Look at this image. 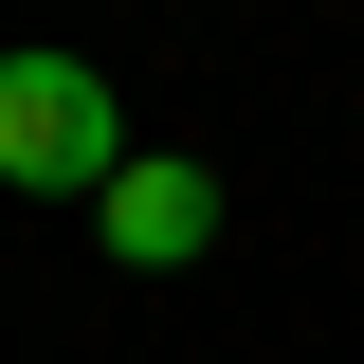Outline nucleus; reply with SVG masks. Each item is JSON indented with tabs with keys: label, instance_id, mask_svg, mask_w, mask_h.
<instances>
[{
	"label": "nucleus",
	"instance_id": "nucleus-1",
	"mask_svg": "<svg viewBox=\"0 0 364 364\" xmlns=\"http://www.w3.org/2000/svg\"><path fill=\"white\" fill-rule=\"evenodd\" d=\"M0 182L18 200H109L128 182V109L91 55H0Z\"/></svg>",
	"mask_w": 364,
	"mask_h": 364
},
{
	"label": "nucleus",
	"instance_id": "nucleus-2",
	"mask_svg": "<svg viewBox=\"0 0 364 364\" xmlns=\"http://www.w3.org/2000/svg\"><path fill=\"white\" fill-rule=\"evenodd\" d=\"M91 219H109V255H128V273H182V255H219V164L128 146V182H109Z\"/></svg>",
	"mask_w": 364,
	"mask_h": 364
}]
</instances>
